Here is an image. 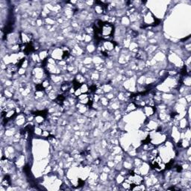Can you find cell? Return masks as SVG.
Segmentation results:
<instances>
[{
    "label": "cell",
    "mask_w": 191,
    "mask_h": 191,
    "mask_svg": "<svg viewBox=\"0 0 191 191\" xmlns=\"http://www.w3.org/2000/svg\"><path fill=\"white\" fill-rule=\"evenodd\" d=\"M17 73H18V74H19L20 76H22V75H24L25 73V69L22 68V67H20L19 69H18Z\"/></svg>",
    "instance_id": "cell-16"
},
{
    "label": "cell",
    "mask_w": 191,
    "mask_h": 191,
    "mask_svg": "<svg viewBox=\"0 0 191 191\" xmlns=\"http://www.w3.org/2000/svg\"><path fill=\"white\" fill-rule=\"evenodd\" d=\"M34 120L37 124H42L43 123L45 122V117H44L43 115L37 114L36 116L34 117Z\"/></svg>",
    "instance_id": "cell-7"
},
{
    "label": "cell",
    "mask_w": 191,
    "mask_h": 191,
    "mask_svg": "<svg viewBox=\"0 0 191 191\" xmlns=\"http://www.w3.org/2000/svg\"><path fill=\"white\" fill-rule=\"evenodd\" d=\"M113 32H114L113 25H112V23L108 22H104L100 29V32L101 34L102 38L105 39L106 40H108V39L113 35Z\"/></svg>",
    "instance_id": "cell-1"
},
{
    "label": "cell",
    "mask_w": 191,
    "mask_h": 191,
    "mask_svg": "<svg viewBox=\"0 0 191 191\" xmlns=\"http://www.w3.org/2000/svg\"><path fill=\"white\" fill-rule=\"evenodd\" d=\"M94 10L96 11V13L100 14V13H102L104 11V8L103 6H101V5H96L95 7H94Z\"/></svg>",
    "instance_id": "cell-9"
},
{
    "label": "cell",
    "mask_w": 191,
    "mask_h": 191,
    "mask_svg": "<svg viewBox=\"0 0 191 191\" xmlns=\"http://www.w3.org/2000/svg\"><path fill=\"white\" fill-rule=\"evenodd\" d=\"M87 50L90 53H92V52H93L96 50V49H95V46L93 45H92V44H90V45H88L87 46Z\"/></svg>",
    "instance_id": "cell-14"
},
{
    "label": "cell",
    "mask_w": 191,
    "mask_h": 191,
    "mask_svg": "<svg viewBox=\"0 0 191 191\" xmlns=\"http://www.w3.org/2000/svg\"><path fill=\"white\" fill-rule=\"evenodd\" d=\"M137 108V105H135V103H134V102H131V103H129L127 106H126V109H125V111L127 113H129V112H131L135 110H136Z\"/></svg>",
    "instance_id": "cell-6"
},
{
    "label": "cell",
    "mask_w": 191,
    "mask_h": 191,
    "mask_svg": "<svg viewBox=\"0 0 191 191\" xmlns=\"http://www.w3.org/2000/svg\"><path fill=\"white\" fill-rule=\"evenodd\" d=\"M51 57L56 61H61L62 57H63V50L61 49V48L54 49L52 54H51Z\"/></svg>",
    "instance_id": "cell-2"
},
{
    "label": "cell",
    "mask_w": 191,
    "mask_h": 191,
    "mask_svg": "<svg viewBox=\"0 0 191 191\" xmlns=\"http://www.w3.org/2000/svg\"><path fill=\"white\" fill-rule=\"evenodd\" d=\"M102 46L105 49V50L108 52H113L115 49V44L112 41L110 40H105L102 43Z\"/></svg>",
    "instance_id": "cell-3"
},
{
    "label": "cell",
    "mask_w": 191,
    "mask_h": 191,
    "mask_svg": "<svg viewBox=\"0 0 191 191\" xmlns=\"http://www.w3.org/2000/svg\"><path fill=\"white\" fill-rule=\"evenodd\" d=\"M183 82H184V84H185V86H187V87H190V83H191L190 76H185Z\"/></svg>",
    "instance_id": "cell-10"
},
{
    "label": "cell",
    "mask_w": 191,
    "mask_h": 191,
    "mask_svg": "<svg viewBox=\"0 0 191 191\" xmlns=\"http://www.w3.org/2000/svg\"><path fill=\"white\" fill-rule=\"evenodd\" d=\"M44 96H45V95H44V92L43 91H38V90H37L35 92V97L37 98V99L43 98Z\"/></svg>",
    "instance_id": "cell-13"
},
{
    "label": "cell",
    "mask_w": 191,
    "mask_h": 191,
    "mask_svg": "<svg viewBox=\"0 0 191 191\" xmlns=\"http://www.w3.org/2000/svg\"><path fill=\"white\" fill-rule=\"evenodd\" d=\"M34 134L37 136H41L42 135V133H43V129L40 127V126H37V127H35L34 128Z\"/></svg>",
    "instance_id": "cell-11"
},
{
    "label": "cell",
    "mask_w": 191,
    "mask_h": 191,
    "mask_svg": "<svg viewBox=\"0 0 191 191\" xmlns=\"http://www.w3.org/2000/svg\"><path fill=\"white\" fill-rule=\"evenodd\" d=\"M48 54L49 52L47 50H42L41 52H40V53L38 54L39 57L41 61H43L47 59V57H48Z\"/></svg>",
    "instance_id": "cell-5"
},
{
    "label": "cell",
    "mask_w": 191,
    "mask_h": 191,
    "mask_svg": "<svg viewBox=\"0 0 191 191\" xmlns=\"http://www.w3.org/2000/svg\"><path fill=\"white\" fill-rule=\"evenodd\" d=\"M121 22L123 25H125V23H126V25H128L129 22H130V20L128 17H123V18H122Z\"/></svg>",
    "instance_id": "cell-15"
},
{
    "label": "cell",
    "mask_w": 191,
    "mask_h": 191,
    "mask_svg": "<svg viewBox=\"0 0 191 191\" xmlns=\"http://www.w3.org/2000/svg\"><path fill=\"white\" fill-rule=\"evenodd\" d=\"M143 111H144L146 116L151 117L155 114V109L154 107H152V106H146V107H144V109H143Z\"/></svg>",
    "instance_id": "cell-4"
},
{
    "label": "cell",
    "mask_w": 191,
    "mask_h": 191,
    "mask_svg": "<svg viewBox=\"0 0 191 191\" xmlns=\"http://www.w3.org/2000/svg\"><path fill=\"white\" fill-rule=\"evenodd\" d=\"M89 88L90 87H88V85L86 83H84V84H81L79 89H80V90L82 93H87L89 92Z\"/></svg>",
    "instance_id": "cell-8"
},
{
    "label": "cell",
    "mask_w": 191,
    "mask_h": 191,
    "mask_svg": "<svg viewBox=\"0 0 191 191\" xmlns=\"http://www.w3.org/2000/svg\"><path fill=\"white\" fill-rule=\"evenodd\" d=\"M124 180H125V177L123 175H122L121 174L118 175H117V177L116 178V182L118 184H122Z\"/></svg>",
    "instance_id": "cell-12"
}]
</instances>
